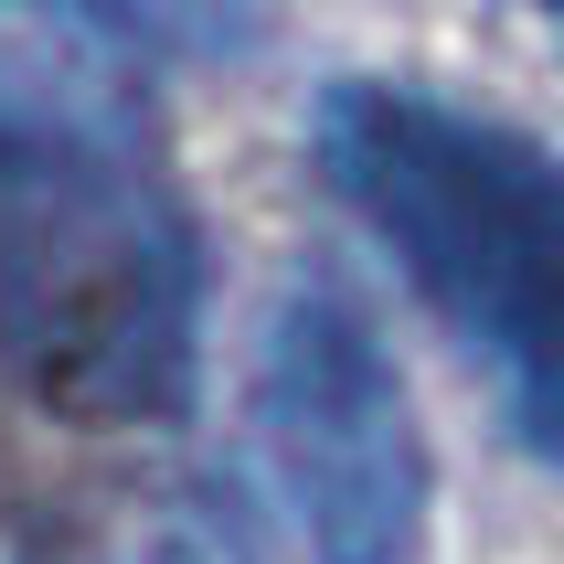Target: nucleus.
Segmentation results:
<instances>
[{
    "instance_id": "obj_3",
    "label": "nucleus",
    "mask_w": 564,
    "mask_h": 564,
    "mask_svg": "<svg viewBox=\"0 0 564 564\" xmlns=\"http://www.w3.org/2000/svg\"><path fill=\"white\" fill-rule=\"evenodd\" d=\"M256 458L278 479L310 564H415L426 437L373 310L341 278H288L256 330Z\"/></svg>"
},
{
    "instance_id": "obj_6",
    "label": "nucleus",
    "mask_w": 564,
    "mask_h": 564,
    "mask_svg": "<svg viewBox=\"0 0 564 564\" xmlns=\"http://www.w3.org/2000/svg\"><path fill=\"white\" fill-rule=\"evenodd\" d=\"M533 11H543V22H554V43H564V0H533Z\"/></svg>"
},
{
    "instance_id": "obj_1",
    "label": "nucleus",
    "mask_w": 564,
    "mask_h": 564,
    "mask_svg": "<svg viewBox=\"0 0 564 564\" xmlns=\"http://www.w3.org/2000/svg\"><path fill=\"white\" fill-rule=\"evenodd\" d=\"M203 351V256L107 54L0 22V362L75 426H160Z\"/></svg>"
},
{
    "instance_id": "obj_2",
    "label": "nucleus",
    "mask_w": 564,
    "mask_h": 564,
    "mask_svg": "<svg viewBox=\"0 0 564 564\" xmlns=\"http://www.w3.org/2000/svg\"><path fill=\"white\" fill-rule=\"evenodd\" d=\"M319 171L501 383L533 458H564V150L415 86H330Z\"/></svg>"
},
{
    "instance_id": "obj_4",
    "label": "nucleus",
    "mask_w": 564,
    "mask_h": 564,
    "mask_svg": "<svg viewBox=\"0 0 564 564\" xmlns=\"http://www.w3.org/2000/svg\"><path fill=\"white\" fill-rule=\"evenodd\" d=\"M86 564H246V543H235V522H224L214 501H128L107 533L86 543Z\"/></svg>"
},
{
    "instance_id": "obj_5",
    "label": "nucleus",
    "mask_w": 564,
    "mask_h": 564,
    "mask_svg": "<svg viewBox=\"0 0 564 564\" xmlns=\"http://www.w3.org/2000/svg\"><path fill=\"white\" fill-rule=\"evenodd\" d=\"M32 11H128V0H32Z\"/></svg>"
}]
</instances>
